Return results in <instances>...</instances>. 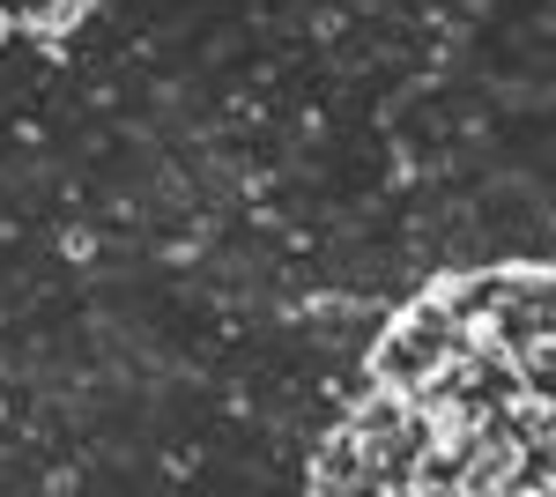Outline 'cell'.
Listing matches in <instances>:
<instances>
[{
	"label": "cell",
	"mask_w": 556,
	"mask_h": 497,
	"mask_svg": "<svg viewBox=\"0 0 556 497\" xmlns=\"http://www.w3.org/2000/svg\"><path fill=\"white\" fill-rule=\"evenodd\" d=\"M475 341H482V334L453 327V320H445V305L424 297L416 312H401V320H393V334H386L379 357H371V372H379V386H393V394H416L430 372H445L453 357H468Z\"/></svg>",
	"instance_id": "obj_1"
},
{
	"label": "cell",
	"mask_w": 556,
	"mask_h": 497,
	"mask_svg": "<svg viewBox=\"0 0 556 497\" xmlns=\"http://www.w3.org/2000/svg\"><path fill=\"white\" fill-rule=\"evenodd\" d=\"M319 490H371V453H364L356 431H342V438L319 453Z\"/></svg>",
	"instance_id": "obj_2"
},
{
	"label": "cell",
	"mask_w": 556,
	"mask_h": 497,
	"mask_svg": "<svg viewBox=\"0 0 556 497\" xmlns=\"http://www.w3.org/2000/svg\"><path fill=\"white\" fill-rule=\"evenodd\" d=\"M0 30H8V15H0Z\"/></svg>",
	"instance_id": "obj_3"
}]
</instances>
